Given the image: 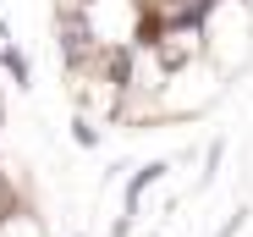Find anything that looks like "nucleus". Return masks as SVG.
<instances>
[{
  "instance_id": "1",
  "label": "nucleus",
  "mask_w": 253,
  "mask_h": 237,
  "mask_svg": "<svg viewBox=\"0 0 253 237\" xmlns=\"http://www.w3.org/2000/svg\"><path fill=\"white\" fill-rule=\"evenodd\" d=\"M0 237H44V226L28 210H0Z\"/></svg>"
},
{
  "instance_id": "2",
  "label": "nucleus",
  "mask_w": 253,
  "mask_h": 237,
  "mask_svg": "<svg viewBox=\"0 0 253 237\" xmlns=\"http://www.w3.org/2000/svg\"><path fill=\"white\" fill-rule=\"evenodd\" d=\"M0 66H6V72L17 77V83H28V55H22L17 45H6V50H0Z\"/></svg>"
}]
</instances>
